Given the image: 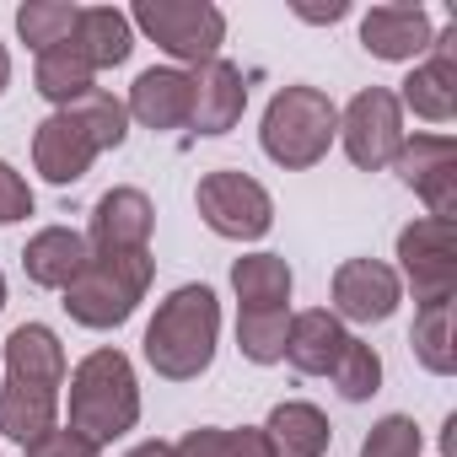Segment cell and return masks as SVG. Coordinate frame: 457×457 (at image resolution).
Listing matches in <instances>:
<instances>
[{
	"label": "cell",
	"instance_id": "cell-6",
	"mask_svg": "<svg viewBox=\"0 0 457 457\" xmlns=\"http://www.w3.org/2000/svg\"><path fill=\"white\" fill-rule=\"evenodd\" d=\"M194 210H199V220L210 226V232L226 237V243H259V237H270V226H275L270 188L259 178L237 172V167L204 172L199 188H194Z\"/></svg>",
	"mask_w": 457,
	"mask_h": 457
},
{
	"label": "cell",
	"instance_id": "cell-22",
	"mask_svg": "<svg viewBox=\"0 0 457 457\" xmlns=\"http://www.w3.org/2000/svg\"><path fill=\"white\" fill-rule=\"evenodd\" d=\"M291 264L280 253H243L232 264V291H237V312H270V307H291Z\"/></svg>",
	"mask_w": 457,
	"mask_h": 457
},
{
	"label": "cell",
	"instance_id": "cell-19",
	"mask_svg": "<svg viewBox=\"0 0 457 457\" xmlns=\"http://www.w3.org/2000/svg\"><path fill=\"white\" fill-rule=\"evenodd\" d=\"M264 441H270V457H328V414L307 398H286L270 409V420L259 425Z\"/></svg>",
	"mask_w": 457,
	"mask_h": 457
},
{
	"label": "cell",
	"instance_id": "cell-31",
	"mask_svg": "<svg viewBox=\"0 0 457 457\" xmlns=\"http://www.w3.org/2000/svg\"><path fill=\"white\" fill-rule=\"evenodd\" d=\"M420 452H425V430L409 414H382L361 436V457H420Z\"/></svg>",
	"mask_w": 457,
	"mask_h": 457
},
{
	"label": "cell",
	"instance_id": "cell-11",
	"mask_svg": "<svg viewBox=\"0 0 457 457\" xmlns=\"http://www.w3.org/2000/svg\"><path fill=\"white\" fill-rule=\"evenodd\" d=\"M403 302V280L382 259H345L334 270V318L339 323H387Z\"/></svg>",
	"mask_w": 457,
	"mask_h": 457
},
{
	"label": "cell",
	"instance_id": "cell-21",
	"mask_svg": "<svg viewBox=\"0 0 457 457\" xmlns=\"http://www.w3.org/2000/svg\"><path fill=\"white\" fill-rule=\"evenodd\" d=\"M54 425H60V393L28 387V382H12V377L0 382V436H6V441L33 446Z\"/></svg>",
	"mask_w": 457,
	"mask_h": 457
},
{
	"label": "cell",
	"instance_id": "cell-33",
	"mask_svg": "<svg viewBox=\"0 0 457 457\" xmlns=\"http://www.w3.org/2000/svg\"><path fill=\"white\" fill-rule=\"evenodd\" d=\"M28 457H103V446H92V441H87V436H76L71 425H65V430L54 425L49 436H38V441L28 446Z\"/></svg>",
	"mask_w": 457,
	"mask_h": 457
},
{
	"label": "cell",
	"instance_id": "cell-5",
	"mask_svg": "<svg viewBox=\"0 0 457 457\" xmlns=\"http://www.w3.org/2000/svg\"><path fill=\"white\" fill-rule=\"evenodd\" d=\"M129 28H140L178 71L183 65H210L220 60L226 44V12L210 6V0H140L129 12Z\"/></svg>",
	"mask_w": 457,
	"mask_h": 457
},
{
	"label": "cell",
	"instance_id": "cell-1",
	"mask_svg": "<svg viewBox=\"0 0 457 457\" xmlns=\"http://www.w3.org/2000/svg\"><path fill=\"white\" fill-rule=\"evenodd\" d=\"M220 345V302L210 286H178L167 302H156V318L145 323V366L162 382H194L210 371Z\"/></svg>",
	"mask_w": 457,
	"mask_h": 457
},
{
	"label": "cell",
	"instance_id": "cell-26",
	"mask_svg": "<svg viewBox=\"0 0 457 457\" xmlns=\"http://www.w3.org/2000/svg\"><path fill=\"white\" fill-rule=\"evenodd\" d=\"M65 113L87 129V140L97 145V156H103V151H119V145L129 140V108H124L113 92H103V87H92V92H87L81 103H71Z\"/></svg>",
	"mask_w": 457,
	"mask_h": 457
},
{
	"label": "cell",
	"instance_id": "cell-28",
	"mask_svg": "<svg viewBox=\"0 0 457 457\" xmlns=\"http://www.w3.org/2000/svg\"><path fill=\"white\" fill-rule=\"evenodd\" d=\"M286 334H291V307L237 312V350H243V361H253V366L286 361Z\"/></svg>",
	"mask_w": 457,
	"mask_h": 457
},
{
	"label": "cell",
	"instance_id": "cell-34",
	"mask_svg": "<svg viewBox=\"0 0 457 457\" xmlns=\"http://www.w3.org/2000/svg\"><path fill=\"white\" fill-rule=\"evenodd\" d=\"M291 12L302 22H339V17H350V0H328V6H307V0H296Z\"/></svg>",
	"mask_w": 457,
	"mask_h": 457
},
{
	"label": "cell",
	"instance_id": "cell-36",
	"mask_svg": "<svg viewBox=\"0 0 457 457\" xmlns=\"http://www.w3.org/2000/svg\"><path fill=\"white\" fill-rule=\"evenodd\" d=\"M12 87V54H6V44H0V92Z\"/></svg>",
	"mask_w": 457,
	"mask_h": 457
},
{
	"label": "cell",
	"instance_id": "cell-25",
	"mask_svg": "<svg viewBox=\"0 0 457 457\" xmlns=\"http://www.w3.org/2000/svg\"><path fill=\"white\" fill-rule=\"evenodd\" d=\"M409 345H414V361H420L430 377H452V371H457V345H452V302L420 307V312H414V328H409Z\"/></svg>",
	"mask_w": 457,
	"mask_h": 457
},
{
	"label": "cell",
	"instance_id": "cell-15",
	"mask_svg": "<svg viewBox=\"0 0 457 457\" xmlns=\"http://www.w3.org/2000/svg\"><path fill=\"white\" fill-rule=\"evenodd\" d=\"M124 108H129L135 124H145V129H156V135H172V129H183L188 113H194V81H188V71H178V65H151V71L135 76Z\"/></svg>",
	"mask_w": 457,
	"mask_h": 457
},
{
	"label": "cell",
	"instance_id": "cell-10",
	"mask_svg": "<svg viewBox=\"0 0 457 457\" xmlns=\"http://www.w3.org/2000/svg\"><path fill=\"white\" fill-rule=\"evenodd\" d=\"M403 188H414L436 220L457 215V140L452 135H414L403 140V151L393 156Z\"/></svg>",
	"mask_w": 457,
	"mask_h": 457
},
{
	"label": "cell",
	"instance_id": "cell-20",
	"mask_svg": "<svg viewBox=\"0 0 457 457\" xmlns=\"http://www.w3.org/2000/svg\"><path fill=\"white\" fill-rule=\"evenodd\" d=\"M87 259H92V248H87L81 232H71V226H44V232L22 248V270L44 291H65L87 270Z\"/></svg>",
	"mask_w": 457,
	"mask_h": 457
},
{
	"label": "cell",
	"instance_id": "cell-9",
	"mask_svg": "<svg viewBox=\"0 0 457 457\" xmlns=\"http://www.w3.org/2000/svg\"><path fill=\"white\" fill-rule=\"evenodd\" d=\"M398 108H409L425 124H452L457 119V22H446L430 38V54L409 71L403 92H393Z\"/></svg>",
	"mask_w": 457,
	"mask_h": 457
},
{
	"label": "cell",
	"instance_id": "cell-12",
	"mask_svg": "<svg viewBox=\"0 0 457 457\" xmlns=\"http://www.w3.org/2000/svg\"><path fill=\"white\" fill-rule=\"evenodd\" d=\"M430 38H436V22L414 0H387V6H371L361 17V49L387 65H420L430 54Z\"/></svg>",
	"mask_w": 457,
	"mask_h": 457
},
{
	"label": "cell",
	"instance_id": "cell-18",
	"mask_svg": "<svg viewBox=\"0 0 457 457\" xmlns=\"http://www.w3.org/2000/svg\"><path fill=\"white\" fill-rule=\"evenodd\" d=\"M6 377L12 382H28V387H44V393H60L65 387V345L49 323H17L6 334Z\"/></svg>",
	"mask_w": 457,
	"mask_h": 457
},
{
	"label": "cell",
	"instance_id": "cell-13",
	"mask_svg": "<svg viewBox=\"0 0 457 457\" xmlns=\"http://www.w3.org/2000/svg\"><path fill=\"white\" fill-rule=\"evenodd\" d=\"M151 232H156V204L140 188H108L92 204L81 237L92 253H151Z\"/></svg>",
	"mask_w": 457,
	"mask_h": 457
},
{
	"label": "cell",
	"instance_id": "cell-2",
	"mask_svg": "<svg viewBox=\"0 0 457 457\" xmlns=\"http://www.w3.org/2000/svg\"><path fill=\"white\" fill-rule=\"evenodd\" d=\"M71 430L87 436L92 446H113L119 436H129L140 425V382L124 350L103 345L92 350L71 377Z\"/></svg>",
	"mask_w": 457,
	"mask_h": 457
},
{
	"label": "cell",
	"instance_id": "cell-4",
	"mask_svg": "<svg viewBox=\"0 0 457 457\" xmlns=\"http://www.w3.org/2000/svg\"><path fill=\"white\" fill-rule=\"evenodd\" d=\"M151 275H156V259H151V253H92L87 270L60 291V296H65L60 307H65L81 328L108 334V328H119V323L135 318V307H140L145 291H151Z\"/></svg>",
	"mask_w": 457,
	"mask_h": 457
},
{
	"label": "cell",
	"instance_id": "cell-8",
	"mask_svg": "<svg viewBox=\"0 0 457 457\" xmlns=\"http://www.w3.org/2000/svg\"><path fill=\"white\" fill-rule=\"evenodd\" d=\"M339 140H345V156L361 167V172H382L393 167V156L403 151V108L393 97V87H366L350 97V108L339 113Z\"/></svg>",
	"mask_w": 457,
	"mask_h": 457
},
{
	"label": "cell",
	"instance_id": "cell-23",
	"mask_svg": "<svg viewBox=\"0 0 457 457\" xmlns=\"http://www.w3.org/2000/svg\"><path fill=\"white\" fill-rule=\"evenodd\" d=\"M71 44L92 60V71H113L135 54V28H129V12H113V6H81V22L71 33Z\"/></svg>",
	"mask_w": 457,
	"mask_h": 457
},
{
	"label": "cell",
	"instance_id": "cell-7",
	"mask_svg": "<svg viewBox=\"0 0 457 457\" xmlns=\"http://www.w3.org/2000/svg\"><path fill=\"white\" fill-rule=\"evenodd\" d=\"M398 280L414 291L420 307L452 302L457 296V243H452V220L420 215L398 232Z\"/></svg>",
	"mask_w": 457,
	"mask_h": 457
},
{
	"label": "cell",
	"instance_id": "cell-3",
	"mask_svg": "<svg viewBox=\"0 0 457 457\" xmlns=\"http://www.w3.org/2000/svg\"><path fill=\"white\" fill-rule=\"evenodd\" d=\"M339 140V108L328 103L323 87H307V81H291L270 97L264 108V129H259V145L275 167L286 172H307L328 156V145Z\"/></svg>",
	"mask_w": 457,
	"mask_h": 457
},
{
	"label": "cell",
	"instance_id": "cell-30",
	"mask_svg": "<svg viewBox=\"0 0 457 457\" xmlns=\"http://www.w3.org/2000/svg\"><path fill=\"white\" fill-rule=\"evenodd\" d=\"M334 387H339L345 403H366L371 393H382V355L366 339H350L339 366H334Z\"/></svg>",
	"mask_w": 457,
	"mask_h": 457
},
{
	"label": "cell",
	"instance_id": "cell-35",
	"mask_svg": "<svg viewBox=\"0 0 457 457\" xmlns=\"http://www.w3.org/2000/svg\"><path fill=\"white\" fill-rule=\"evenodd\" d=\"M124 457H178V446H172V441H140V446H129Z\"/></svg>",
	"mask_w": 457,
	"mask_h": 457
},
{
	"label": "cell",
	"instance_id": "cell-16",
	"mask_svg": "<svg viewBox=\"0 0 457 457\" xmlns=\"http://www.w3.org/2000/svg\"><path fill=\"white\" fill-rule=\"evenodd\" d=\"M92 162H97V145L87 140V129H81L65 108H54V113L33 129V167H38L54 188L81 183V178L92 172Z\"/></svg>",
	"mask_w": 457,
	"mask_h": 457
},
{
	"label": "cell",
	"instance_id": "cell-24",
	"mask_svg": "<svg viewBox=\"0 0 457 457\" xmlns=\"http://www.w3.org/2000/svg\"><path fill=\"white\" fill-rule=\"evenodd\" d=\"M33 87H38V97H49L54 108H71V103H81V97L97 87V71H92V60H87L76 44H60V49H44V54H38Z\"/></svg>",
	"mask_w": 457,
	"mask_h": 457
},
{
	"label": "cell",
	"instance_id": "cell-29",
	"mask_svg": "<svg viewBox=\"0 0 457 457\" xmlns=\"http://www.w3.org/2000/svg\"><path fill=\"white\" fill-rule=\"evenodd\" d=\"M178 457H270V441L259 425L226 430V425H199L178 441Z\"/></svg>",
	"mask_w": 457,
	"mask_h": 457
},
{
	"label": "cell",
	"instance_id": "cell-17",
	"mask_svg": "<svg viewBox=\"0 0 457 457\" xmlns=\"http://www.w3.org/2000/svg\"><path fill=\"white\" fill-rule=\"evenodd\" d=\"M355 334L328 312V307H312V312H291V334H286V361L302 371V377H334L345 345Z\"/></svg>",
	"mask_w": 457,
	"mask_h": 457
},
{
	"label": "cell",
	"instance_id": "cell-14",
	"mask_svg": "<svg viewBox=\"0 0 457 457\" xmlns=\"http://www.w3.org/2000/svg\"><path fill=\"white\" fill-rule=\"evenodd\" d=\"M194 81V113H188V129L194 135H232L248 113V81L232 60H210L199 71H188Z\"/></svg>",
	"mask_w": 457,
	"mask_h": 457
},
{
	"label": "cell",
	"instance_id": "cell-32",
	"mask_svg": "<svg viewBox=\"0 0 457 457\" xmlns=\"http://www.w3.org/2000/svg\"><path fill=\"white\" fill-rule=\"evenodd\" d=\"M33 215V188L28 178L12 167V162H0V226H17Z\"/></svg>",
	"mask_w": 457,
	"mask_h": 457
},
{
	"label": "cell",
	"instance_id": "cell-27",
	"mask_svg": "<svg viewBox=\"0 0 457 457\" xmlns=\"http://www.w3.org/2000/svg\"><path fill=\"white\" fill-rule=\"evenodd\" d=\"M76 22H81V6H65V0H28V6H17V38L38 54L71 44Z\"/></svg>",
	"mask_w": 457,
	"mask_h": 457
},
{
	"label": "cell",
	"instance_id": "cell-37",
	"mask_svg": "<svg viewBox=\"0 0 457 457\" xmlns=\"http://www.w3.org/2000/svg\"><path fill=\"white\" fill-rule=\"evenodd\" d=\"M0 307H6V275H0Z\"/></svg>",
	"mask_w": 457,
	"mask_h": 457
}]
</instances>
